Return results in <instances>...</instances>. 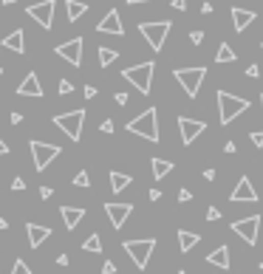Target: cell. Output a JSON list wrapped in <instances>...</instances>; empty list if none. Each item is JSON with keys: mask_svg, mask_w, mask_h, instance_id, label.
Returning a JSON list of instances; mask_svg holds the SVG:
<instances>
[{"mask_svg": "<svg viewBox=\"0 0 263 274\" xmlns=\"http://www.w3.org/2000/svg\"><path fill=\"white\" fill-rule=\"evenodd\" d=\"M215 102H218V119H221V124H229L235 116H241V113L249 110V99L232 96L229 91H218V93H215Z\"/></svg>", "mask_w": 263, "mask_h": 274, "instance_id": "cell-1", "label": "cell"}, {"mask_svg": "<svg viewBox=\"0 0 263 274\" xmlns=\"http://www.w3.org/2000/svg\"><path fill=\"white\" fill-rule=\"evenodd\" d=\"M128 130L147 141H159V110L147 108L145 113H139L133 122H128Z\"/></svg>", "mask_w": 263, "mask_h": 274, "instance_id": "cell-2", "label": "cell"}, {"mask_svg": "<svg viewBox=\"0 0 263 274\" xmlns=\"http://www.w3.org/2000/svg\"><path fill=\"white\" fill-rule=\"evenodd\" d=\"M153 71H156V62H141V65L125 68L119 77H125L139 93H150V88H153Z\"/></svg>", "mask_w": 263, "mask_h": 274, "instance_id": "cell-3", "label": "cell"}, {"mask_svg": "<svg viewBox=\"0 0 263 274\" xmlns=\"http://www.w3.org/2000/svg\"><path fill=\"white\" fill-rule=\"evenodd\" d=\"M173 77L178 80V85L184 88V93H187V96L196 99L198 91H201L204 77H207V68H204V65H196V68H176V71H173Z\"/></svg>", "mask_w": 263, "mask_h": 274, "instance_id": "cell-4", "label": "cell"}, {"mask_svg": "<svg viewBox=\"0 0 263 274\" xmlns=\"http://www.w3.org/2000/svg\"><path fill=\"white\" fill-rule=\"evenodd\" d=\"M122 249L130 255V260H133L136 268H145L147 263H150V255H153L156 249V238H141V240H125Z\"/></svg>", "mask_w": 263, "mask_h": 274, "instance_id": "cell-5", "label": "cell"}, {"mask_svg": "<svg viewBox=\"0 0 263 274\" xmlns=\"http://www.w3.org/2000/svg\"><path fill=\"white\" fill-rule=\"evenodd\" d=\"M82 122H85V110H71V113H57L54 116V124L68 136L71 141H80L82 136Z\"/></svg>", "mask_w": 263, "mask_h": 274, "instance_id": "cell-6", "label": "cell"}, {"mask_svg": "<svg viewBox=\"0 0 263 274\" xmlns=\"http://www.w3.org/2000/svg\"><path fill=\"white\" fill-rule=\"evenodd\" d=\"M170 29H173L170 20H159V23H139L141 37L147 40V45H150L153 51H161V45H164V40H167V34H170Z\"/></svg>", "mask_w": 263, "mask_h": 274, "instance_id": "cell-7", "label": "cell"}, {"mask_svg": "<svg viewBox=\"0 0 263 274\" xmlns=\"http://www.w3.org/2000/svg\"><path fill=\"white\" fill-rule=\"evenodd\" d=\"M29 147H31V161H34L37 172H43L45 167L62 153L60 144H45V141H29Z\"/></svg>", "mask_w": 263, "mask_h": 274, "instance_id": "cell-8", "label": "cell"}, {"mask_svg": "<svg viewBox=\"0 0 263 274\" xmlns=\"http://www.w3.org/2000/svg\"><path fill=\"white\" fill-rule=\"evenodd\" d=\"M257 229H260V215H249V218L232 220V232L244 238V243L255 246L257 243Z\"/></svg>", "mask_w": 263, "mask_h": 274, "instance_id": "cell-9", "label": "cell"}, {"mask_svg": "<svg viewBox=\"0 0 263 274\" xmlns=\"http://www.w3.org/2000/svg\"><path fill=\"white\" fill-rule=\"evenodd\" d=\"M26 14H29L31 20H37L43 29H51V26H54V0H40V3L26 9Z\"/></svg>", "mask_w": 263, "mask_h": 274, "instance_id": "cell-10", "label": "cell"}, {"mask_svg": "<svg viewBox=\"0 0 263 274\" xmlns=\"http://www.w3.org/2000/svg\"><path fill=\"white\" fill-rule=\"evenodd\" d=\"M178 130H181L184 144H193L207 130V122H198V119H190V116H178Z\"/></svg>", "mask_w": 263, "mask_h": 274, "instance_id": "cell-11", "label": "cell"}, {"mask_svg": "<svg viewBox=\"0 0 263 274\" xmlns=\"http://www.w3.org/2000/svg\"><path fill=\"white\" fill-rule=\"evenodd\" d=\"M57 54H60L65 62H71V65L80 68L82 65V37H74V40H68V43L57 45Z\"/></svg>", "mask_w": 263, "mask_h": 274, "instance_id": "cell-12", "label": "cell"}, {"mask_svg": "<svg viewBox=\"0 0 263 274\" xmlns=\"http://www.w3.org/2000/svg\"><path fill=\"white\" fill-rule=\"evenodd\" d=\"M97 31H102V34H113V37H122V34H125L122 17H119V12H116V9H110V12L105 14L102 20H99Z\"/></svg>", "mask_w": 263, "mask_h": 274, "instance_id": "cell-13", "label": "cell"}, {"mask_svg": "<svg viewBox=\"0 0 263 274\" xmlns=\"http://www.w3.org/2000/svg\"><path fill=\"white\" fill-rule=\"evenodd\" d=\"M229 201H232V204H241V201L255 204V201H257V189L252 187V181H249L246 176L241 178V181H238V187L232 189V195H229Z\"/></svg>", "mask_w": 263, "mask_h": 274, "instance_id": "cell-14", "label": "cell"}, {"mask_svg": "<svg viewBox=\"0 0 263 274\" xmlns=\"http://www.w3.org/2000/svg\"><path fill=\"white\" fill-rule=\"evenodd\" d=\"M105 212H108L113 229H122V223L130 218V212H133V204H105Z\"/></svg>", "mask_w": 263, "mask_h": 274, "instance_id": "cell-15", "label": "cell"}, {"mask_svg": "<svg viewBox=\"0 0 263 274\" xmlns=\"http://www.w3.org/2000/svg\"><path fill=\"white\" fill-rule=\"evenodd\" d=\"M17 93H20V96L40 99V96H43V85H40V77H37L34 71H31V73H26V77H23V82L17 85Z\"/></svg>", "mask_w": 263, "mask_h": 274, "instance_id": "cell-16", "label": "cell"}, {"mask_svg": "<svg viewBox=\"0 0 263 274\" xmlns=\"http://www.w3.org/2000/svg\"><path fill=\"white\" fill-rule=\"evenodd\" d=\"M26 235H29L31 249H40V246L49 240L51 229H49V226H40V223H26Z\"/></svg>", "mask_w": 263, "mask_h": 274, "instance_id": "cell-17", "label": "cell"}, {"mask_svg": "<svg viewBox=\"0 0 263 274\" xmlns=\"http://www.w3.org/2000/svg\"><path fill=\"white\" fill-rule=\"evenodd\" d=\"M3 48L14 51V54H23V51H26V34H23V29L9 31V34L3 37Z\"/></svg>", "mask_w": 263, "mask_h": 274, "instance_id": "cell-18", "label": "cell"}, {"mask_svg": "<svg viewBox=\"0 0 263 274\" xmlns=\"http://www.w3.org/2000/svg\"><path fill=\"white\" fill-rule=\"evenodd\" d=\"M232 23H235V31H246L252 23H255V12L232 6Z\"/></svg>", "mask_w": 263, "mask_h": 274, "instance_id": "cell-19", "label": "cell"}, {"mask_svg": "<svg viewBox=\"0 0 263 274\" xmlns=\"http://www.w3.org/2000/svg\"><path fill=\"white\" fill-rule=\"evenodd\" d=\"M60 215H62V220H65V229H77V223L85 218V209L82 207H62Z\"/></svg>", "mask_w": 263, "mask_h": 274, "instance_id": "cell-20", "label": "cell"}, {"mask_svg": "<svg viewBox=\"0 0 263 274\" xmlns=\"http://www.w3.org/2000/svg\"><path fill=\"white\" fill-rule=\"evenodd\" d=\"M207 263L209 266H218V268H224L227 271L229 268V246H218V249H212L207 255Z\"/></svg>", "mask_w": 263, "mask_h": 274, "instance_id": "cell-21", "label": "cell"}, {"mask_svg": "<svg viewBox=\"0 0 263 274\" xmlns=\"http://www.w3.org/2000/svg\"><path fill=\"white\" fill-rule=\"evenodd\" d=\"M198 240H201V235L187 232V229H178V246H181V252H190L193 246H198Z\"/></svg>", "mask_w": 263, "mask_h": 274, "instance_id": "cell-22", "label": "cell"}, {"mask_svg": "<svg viewBox=\"0 0 263 274\" xmlns=\"http://www.w3.org/2000/svg\"><path fill=\"white\" fill-rule=\"evenodd\" d=\"M150 167H153V178H156V181H161L167 172H173V161H164V159H153V161H150Z\"/></svg>", "mask_w": 263, "mask_h": 274, "instance_id": "cell-23", "label": "cell"}, {"mask_svg": "<svg viewBox=\"0 0 263 274\" xmlns=\"http://www.w3.org/2000/svg\"><path fill=\"white\" fill-rule=\"evenodd\" d=\"M65 9H68V20H77V17H82V14L88 12V3H80V0H68L65 3Z\"/></svg>", "mask_w": 263, "mask_h": 274, "instance_id": "cell-24", "label": "cell"}, {"mask_svg": "<svg viewBox=\"0 0 263 274\" xmlns=\"http://www.w3.org/2000/svg\"><path fill=\"white\" fill-rule=\"evenodd\" d=\"M130 181H133V178L125 176V172H110V189H113V192H122L125 187H130Z\"/></svg>", "mask_w": 263, "mask_h": 274, "instance_id": "cell-25", "label": "cell"}, {"mask_svg": "<svg viewBox=\"0 0 263 274\" xmlns=\"http://www.w3.org/2000/svg\"><path fill=\"white\" fill-rule=\"evenodd\" d=\"M235 60H238V54H235V51L229 48L227 43H221V45H218V54H215V62L227 65V62H235Z\"/></svg>", "mask_w": 263, "mask_h": 274, "instance_id": "cell-26", "label": "cell"}, {"mask_svg": "<svg viewBox=\"0 0 263 274\" xmlns=\"http://www.w3.org/2000/svg\"><path fill=\"white\" fill-rule=\"evenodd\" d=\"M97 54H99V65H102V68H108L110 62H113V60L119 57V51H116V48H108V45H99V51H97Z\"/></svg>", "mask_w": 263, "mask_h": 274, "instance_id": "cell-27", "label": "cell"}, {"mask_svg": "<svg viewBox=\"0 0 263 274\" xmlns=\"http://www.w3.org/2000/svg\"><path fill=\"white\" fill-rule=\"evenodd\" d=\"M82 249H85V252H93V255H99V252H102V240H99V235H91V238L82 243Z\"/></svg>", "mask_w": 263, "mask_h": 274, "instance_id": "cell-28", "label": "cell"}, {"mask_svg": "<svg viewBox=\"0 0 263 274\" xmlns=\"http://www.w3.org/2000/svg\"><path fill=\"white\" fill-rule=\"evenodd\" d=\"M74 187H82V189H85V187H91V176H88L85 170H80L77 176H74Z\"/></svg>", "mask_w": 263, "mask_h": 274, "instance_id": "cell-29", "label": "cell"}, {"mask_svg": "<svg viewBox=\"0 0 263 274\" xmlns=\"http://www.w3.org/2000/svg\"><path fill=\"white\" fill-rule=\"evenodd\" d=\"M12 274H31V268L26 266L23 260H14V266H12Z\"/></svg>", "mask_w": 263, "mask_h": 274, "instance_id": "cell-30", "label": "cell"}, {"mask_svg": "<svg viewBox=\"0 0 263 274\" xmlns=\"http://www.w3.org/2000/svg\"><path fill=\"white\" fill-rule=\"evenodd\" d=\"M128 93H125V91H119V93H113V102H116L119 105V108H125V105H128Z\"/></svg>", "mask_w": 263, "mask_h": 274, "instance_id": "cell-31", "label": "cell"}, {"mask_svg": "<svg viewBox=\"0 0 263 274\" xmlns=\"http://www.w3.org/2000/svg\"><path fill=\"white\" fill-rule=\"evenodd\" d=\"M207 220H209V223H212V220H221V209L218 207H209L207 209Z\"/></svg>", "mask_w": 263, "mask_h": 274, "instance_id": "cell-32", "label": "cell"}, {"mask_svg": "<svg viewBox=\"0 0 263 274\" xmlns=\"http://www.w3.org/2000/svg\"><path fill=\"white\" fill-rule=\"evenodd\" d=\"M249 139H252V144H255V147H263V130H255Z\"/></svg>", "mask_w": 263, "mask_h": 274, "instance_id": "cell-33", "label": "cell"}, {"mask_svg": "<svg viewBox=\"0 0 263 274\" xmlns=\"http://www.w3.org/2000/svg\"><path fill=\"white\" fill-rule=\"evenodd\" d=\"M190 40H193V45H201L204 43V31H190Z\"/></svg>", "mask_w": 263, "mask_h": 274, "instance_id": "cell-34", "label": "cell"}, {"mask_svg": "<svg viewBox=\"0 0 263 274\" xmlns=\"http://www.w3.org/2000/svg\"><path fill=\"white\" fill-rule=\"evenodd\" d=\"M71 91H74L71 82H68V80H60V93H62V96H65V93H71Z\"/></svg>", "mask_w": 263, "mask_h": 274, "instance_id": "cell-35", "label": "cell"}, {"mask_svg": "<svg viewBox=\"0 0 263 274\" xmlns=\"http://www.w3.org/2000/svg\"><path fill=\"white\" fill-rule=\"evenodd\" d=\"M99 130H102V133H113V119H105V122L99 124Z\"/></svg>", "mask_w": 263, "mask_h": 274, "instance_id": "cell-36", "label": "cell"}, {"mask_svg": "<svg viewBox=\"0 0 263 274\" xmlns=\"http://www.w3.org/2000/svg\"><path fill=\"white\" fill-rule=\"evenodd\" d=\"M190 198H193V192H190V189H178V201H181V204H187Z\"/></svg>", "mask_w": 263, "mask_h": 274, "instance_id": "cell-37", "label": "cell"}, {"mask_svg": "<svg viewBox=\"0 0 263 274\" xmlns=\"http://www.w3.org/2000/svg\"><path fill=\"white\" fill-rule=\"evenodd\" d=\"M246 77H260V68H257L255 62H252V65L246 68Z\"/></svg>", "mask_w": 263, "mask_h": 274, "instance_id": "cell-38", "label": "cell"}, {"mask_svg": "<svg viewBox=\"0 0 263 274\" xmlns=\"http://www.w3.org/2000/svg\"><path fill=\"white\" fill-rule=\"evenodd\" d=\"M102 274H116V266H113V263H105V266H102Z\"/></svg>", "mask_w": 263, "mask_h": 274, "instance_id": "cell-39", "label": "cell"}, {"mask_svg": "<svg viewBox=\"0 0 263 274\" xmlns=\"http://www.w3.org/2000/svg\"><path fill=\"white\" fill-rule=\"evenodd\" d=\"M12 189H17V192H20V189H26V181H23V178H14V181H12Z\"/></svg>", "mask_w": 263, "mask_h": 274, "instance_id": "cell-40", "label": "cell"}, {"mask_svg": "<svg viewBox=\"0 0 263 274\" xmlns=\"http://www.w3.org/2000/svg\"><path fill=\"white\" fill-rule=\"evenodd\" d=\"M40 198H43V201H49V198H51V187H40Z\"/></svg>", "mask_w": 263, "mask_h": 274, "instance_id": "cell-41", "label": "cell"}, {"mask_svg": "<svg viewBox=\"0 0 263 274\" xmlns=\"http://www.w3.org/2000/svg\"><path fill=\"white\" fill-rule=\"evenodd\" d=\"M170 6H173V9H178V12H184V6H187V0H173Z\"/></svg>", "mask_w": 263, "mask_h": 274, "instance_id": "cell-42", "label": "cell"}, {"mask_svg": "<svg viewBox=\"0 0 263 274\" xmlns=\"http://www.w3.org/2000/svg\"><path fill=\"white\" fill-rule=\"evenodd\" d=\"M215 9H212V3H201V14H212Z\"/></svg>", "mask_w": 263, "mask_h": 274, "instance_id": "cell-43", "label": "cell"}, {"mask_svg": "<svg viewBox=\"0 0 263 274\" xmlns=\"http://www.w3.org/2000/svg\"><path fill=\"white\" fill-rule=\"evenodd\" d=\"M85 96L93 99V96H97V88H93V85H85Z\"/></svg>", "mask_w": 263, "mask_h": 274, "instance_id": "cell-44", "label": "cell"}, {"mask_svg": "<svg viewBox=\"0 0 263 274\" xmlns=\"http://www.w3.org/2000/svg\"><path fill=\"white\" fill-rule=\"evenodd\" d=\"M238 150V147H235V141H227V144H224V153H235Z\"/></svg>", "mask_w": 263, "mask_h": 274, "instance_id": "cell-45", "label": "cell"}, {"mask_svg": "<svg viewBox=\"0 0 263 274\" xmlns=\"http://www.w3.org/2000/svg\"><path fill=\"white\" fill-rule=\"evenodd\" d=\"M161 198V189H150V201H159Z\"/></svg>", "mask_w": 263, "mask_h": 274, "instance_id": "cell-46", "label": "cell"}, {"mask_svg": "<svg viewBox=\"0 0 263 274\" xmlns=\"http://www.w3.org/2000/svg\"><path fill=\"white\" fill-rule=\"evenodd\" d=\"M0 156H9V144L3 139H0Z\"/></svg>", "mask_w": 263, "mask_h": 274, "instance_id": "cell-47", "label": "cell"}, {"mask_svg": "<svg viewBox=\"0 0 263 274\" xmlns=\"http://www.w3.org/2000/svg\"><path fill=\"white\" fill-rule=\"evenodd\" d=\"M23 122V113H12V124H20Z\"/></svg>", "mask_w": 263, "mask_h": 274, "instance_id": "cell-48", "label": "cell"}, {"mask_svg": "<svg viewBox=\"0 0 263 274\" xmlns=\"http://www.w3.org/2000/svg\"><path fill=\"white\" fill-rule=\"evenodd\" d=\"M204 178H207V181H212V178H215V170H212V167H209V170H204Z\"/></svg>", "mask_w": 263, "mask_h": 274, "instance_id": "cell-49", "label": "cell"}, {"mask_svg": "<svg viewBox=\"0 0 263 274\" xmlns=\"http://www.w3.org/2000/svg\"><path fill=\"white\" fill-rule=\"evenodd\" d=\"M128 6H136V3H150V0H125Z\"/></svg>", "mask_w": 263, "mask_h": 274, "instance_id": "cell-50", "label": "cell"}, {"mask_svg": "<svg viewBox=\"0 0 263 274\" xmlns=\"http://www.w3.org/2000/svg\"><path fill=\"white\" fill-rule=\"evenodd\" d=\"M3 229H9V220L6 218H0V232H3Z\"/></svg>", "mask_w": 263, "mask_h": 274, "instance_id": "cell-51", "label": "cell"}, {"mask_svg": "<svg viewBox=\"0 0 263 274\" xmlns=\"http://www.w3.org/2000/svg\"><path fill=\"white\" fill-rule=\"evenodd\" d=\"M3 3H6V6H12V3H14V0H3Z\"/></svg>", "mask_w": 263, "mask_h": 274, "instance_id": "cell-52", "label": "cell"}, {"mask_svg": "<svg viewBox=\"0 0 263 274\" xmlns=\"http://www.w3.org/2000/svg\"><path fill=\"white\" fill-rule=\"evenodd\" d=\"M260 110H263V93H260Z\"/></svg>", "mask_w": 263, "mask_h": 274, "instance_id": "cell-53", "label": "cell"}, {"mask_svg": "<svg viewBox=\"0 0 263 274\" xmlns=\"http://www.w3.org/2000/svg\"><path fill=\"white\" fill-rule=\"evenodd\" d=\"M178 274H187V271H184V268H181V271H178Z\"/></svg>", "mask_w": 263, "mask_h": 274, "instance_id": "cell-54", "label": "cell"}, {"mask_svg": "<svg viewBox=\"0 0 263 274\" xmlns=\"http://www.w3.org/2000/svg\"><path fill=\"white\" fill-rule=\"evenodd\" d=\"M0 77H3V68H0Z\"/></svg>", "mask_w": 263, "mask_h": 274, "instance_id": "cell-55", "label": "cell"}, {"mask_svg": "<svg viewBox=\"0 0 263 274\" xmlns=\"http://www.w3.org/2000/svg\"><path fill=\"white\" fill-rule=\"evenodd\" d=\"M260 271H263V263H260Z\"/></svg>", "mask_w": 263, "mask_h": 274, "instance_id": "cell-56", "label": "cell"}]
</instances>
